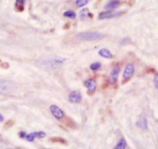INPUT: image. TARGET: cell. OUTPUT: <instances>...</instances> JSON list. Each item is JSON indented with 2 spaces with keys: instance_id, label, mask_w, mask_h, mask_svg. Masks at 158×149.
Wrapping results in <instances>:
<instances>
[{
  "instance_id": "obj_1",
  "label": "cell",
  "mask_w": 158,
  "mask_h": 149,
  "mask_svg": "<svg viewBox=\"0 0 158 149\" xmlns=\"http://www.w3.org/2000/svg\"><path fill=\"white\" fill-rule=\"evenodd\" d=\"M104 38V35L98 32H83L76 36V39L79 41H96Z\"/></svg>"
},
{
  "instance_id": "obj_2",
  "label": "cell",
  "mask_w": 158,
  "mask_h": 149,
  "mask_svg": "<svg viewBox=\"0 0 158 149\" xmlns=\"http://www.w3.org/2000/svg\"><path fill=\"white\" fill-rule=\"evenodd\" d=\"M17 84L11 80L0 79V94H9L14 91Z\"/></svg>"
},
{
  "instance_id": "obj_3",
  "label": "cell",
  "mask_w": 158,
  "mask_h": 149,
  "mask_svg": "<svg viewBox=\"0 0 158 149\" xmlns=\"http://www.w3.org/2000/svg\"><path fill=\"white\" fill-rule=\"evenodd\" d=\"M135 68L134 66L132 63H129L127 64L125 67V70L123 71V83H126L129 80L131 77H132L133 74H134Z\"/></svg>"
},
{
  "instance_id": "obj_4",
  "label": "cell",
  "mask_w": 158,
  "mask_h": 149,
  "mask_svg": "<svg viewBox=\"0 0 158 149\" xmlns=\"http://www.w3.org/2000/svg\"><path fill=\"white\" fill-rule=\"evenodd\" d=\"M123 14V12H113V11H107L102 12L99 16V19H114L119 17Z\"/></svg>"
},
{
  "instance_id": "obj_5",
  "label": "cell",
  "mask_w": 158,
  "mask_h": 149,
  "mask_svg": "<svg viewBox=\"0 0 158 149\" xmlns=\"http://www.w3.org/2000/svg\"><path fill=\"white\" fill-rule=\"evenodd\" d=\"M50 112L53 114V116L54 118H57V120H61L65 117V113L61 110L59 107H57V105H51L50 107Z\"/></svg>"
},
{
  "instance_id": "obj_6",
  "label": "cell",
  "mask_w": 158,
  "mask_h": 149,
  "mask_svg": "<svg viewBox=\"0 0 158 149\" xmlns=\"http://www.w3.org/2000/svg\"><path fill=\"white\" fill-rule=\"evenodd\" d=\"M120 68L119 66H116L113 67L109 75V82L112 84H116L119 77V74H120Z\"/></svg>"
},
{
  "instance_id": "obj_7",
  "label": "cell",
  "mask_w": 158,
  "mask_h": 149,
  "mask_svg": "<svg viewBox=\"0 0 158 149\" xmlns=\"http://www.w3.org/2000/svg\"><path fill=\"white\" fill-rule=\"evenodd\" d=\"M68 99L72 103L78 104L82 100V96H81V93L77 91V90H74L69 94L68 96Z\"/></svg>"
},
{
  "instance_id": "obj_8",
  "label": "cell",
  "mask_w": 158,
  "mask_h": 149,
  "mask_svg": "<svg viewBox=\"0 0 158 149\" xmlns=\"http://www.w3.org/2000/svg\"><path fill=\"white\" fill-rule=\"evenodd\" d=\"M85 86H87V88L91 93H94L96 90L97 88V83L96 81L93 79L87 80L85 82Z\"/></svg>"
},
{
  "instance_id": "obj_9",
  "label": "cell",
  "mask_w": 158,
  "mask_h": 149,
  "mask_svg": "<svg viewBox=\"0 0 158 149\" xmlns=\"http://www.w3.org/2000/svg\"><path fill=\"white\" fill-rule=\"evenodd\" d=\"M137 125L138 127H140V128L144 129V130H147L148 125H147V120L146 118V117L144 115H141L140 117V119L137 122Z\"/></svg>"
},
{
  "instance_id": "obj_10",
  "label": "cell",
  "mask_w": 158,
  "mask_h": 149,
  "mask_svg": "<svg viewBox=\"0 0 158 149\" xmlns=\"http://www.w3.org/2000/svg\"><path fill=\"white\" fill-rule=\"evenodd\" d=\"M120 0H111L110 2H108L105 6V9L108 10H112V9H116L118 6H120Z\"/></svg>"
},
{
  "instance_id": "obj_11",
  "label": "cell",
  "mask_w": 158,
  "mask_h": 149,
  "mask_svg": "<svg viewBox=\"0 0 158 149\" xmlns=\"http://www.w3.org/2000/svg\"><path fill=\"white\" fill-rule=\"evenodd\" d=\"M99 54L103 58H105V59H112V54L108 49L106 48H103L101 49L99 52Z\"/></svg>"
},
{
  "instance_id": "obj_12",
  "label": "cell",
  "mask_w": 158,
  "mask_h": 149,
  "mask_svg": "<svg viewBox=\"0 0 158 149\" xmlns=\"http://www.w3.org/2000/svg\"><path fill=\"white\" fill-rule=\"evenodd\" d=\"M26 0H17L16 2V8L19 12L23 11L24 4H25Z\"/></svg>"
},
{
  "instance_id": "obj_13",
  "label": "cell",
  "mask_w": 158,
  "mask_h": 149,
  "mask_svg": "<svg viewBox=\"0 0 158 149\" xmlns=\"http://www.w3.org/2000/svg\"><path fill=\"white\" fill-rule=\"evenodd\" d=\"M127 146L126 141L124 138L120 139V142H118V144L116 145V146L115 147L114 149H125Z\"/></svg>"
},
{
  "instance_id": "obj_14",
  "label": "cell",
  "mask_w": 158,
  "mask_h": 149,
  "mask_svg": "<svg viewBox=\"0 0 158 149\" xmlns=\"http://www.w3.org/2000/svg\"><path fill=\"white\" fill-rule=\"evenodd\" d=\"M64 16L65 17H68V18L74 19L76 17V13L72 10H68V11H66L64 13Z\"/></svg>"
},
{
  "instance_id": "obj_15",
  "label": "cell",
  "mask_w": 158,
  "mask_h": 149,
  "mask_svg": "<svg viewBox=\"0 0 158 149\" xmlns=\"http://www.w3.org/2000/svg\"><path fill=\"white\" fill-rule=\"evenodd\" d=\"M80 16H81V19H85L86 18V17H88V16H90V13H89L88 9H82V10L80 12Z\"/></svg>"
},
{
  "instance_id": "obj_16",
  "label": "cell",
  "mask_w": 158,
  "mask_h": 149,
  "mask_svg": "<svg viewBox=\"0 0 158 149\" xmlns=\"http://www.w3.org/2000/svg\"><path fill=\"white\" fill-rule=\"evenodd\" d=\"M50 141L52 142H58L61 144H66V141L62 138H59V137H55V138H50Z\"/></svg>"
},
{
  "instance_id": "obj_17",
  "label": "cell",
  "mask_w": 158,
  "mask_h": 149,
  "mask_svg": "<svg viewBox=\"0 0 158 149\" xmlns=\"http://www.w3.org/2000/svg\"><path fill=\"white\" fill-rule=\"evenodd\" d=\"M88 2V0H76V5L78 7H82L85 6Z\"/></svg>"
},
{
  "instance_id": "obj_18",
  "label": "cell",
  "mask_w": 158,
  "mask_h": 149,
  "mask_svg": "<svg viewBox=\"0 0 158 149\" xmlns=\"http://www.w3.org/2000/svg\"><path fill=\"white\" fill-rule=\"evenodd\" d=\"M66 125L68 126V127L73 128V127H75V123H74V121L72 119L68 118V119L66 120Z\"/></svg>"
},
{
  "instance_id": "obj_19",
  "label": "cell",
  "mask_w": 158,
  "mask_h": 149,
  "mask_svg": "<svg viewBox=\"0 0 158 149\" xmlns=\"http://www.w3.org/2000/svg\"><path fill=\"white\" fill-rule=\"evenodd\" d=\"M90 68H91V70H99V69L101 68V63H97V62H96V63H92V64H91Z\"/></svg>"
},
{
  "instance_id": "obj_20",
  "label": "cell",
  "mask_w": 158,
  "mask_h": 149,
  "mask_svg": "<svg viewBox=\"0 0 158 149\" xmlns=\"http://www.w3.org/2000/svg\"><path fill=\"white\" fill-rule=\"evenodd\" d=\"M33 133H34L35 138H42L46 136V133L44 132V131H37V132H33Z\"/></svg>"
},
{
  "instance_id": "obj_21",
  "label": "cell",
  "mask_w": 158,
  "mask_h": 149,
  "mask_svg": "<svg viewBox=\"0 0 158 149\" xmlns=\"http://www.w3.org/2000/svg\"><path fill=\"white\" fill-rule=\"evenodd\" d=\"M26 138L28 142H33V140L36 138L35 135H34V133L33 132V133H30V134H28L27 135H26Z\"/></svg>"
},
{
  "instance_id": "obj_22",
  "label": "cell",
  "mask_w": 158,
  "mask_h": 149,
  "mask_svg": "<svg viewBox=\"0 0 158 149\" xmlns=\"http://www.w3.org/2000/svg\"><path fill=\"white\" fill-rule=\"evenodd\" d=\"M130 42H131V39H129V38H128V37H126V38H124V39L121 41V44L123 45L129 44Z\"/></svg>"
},
{
  "instance_id": "obj_23",
  "label": "cell",
  "mask_w": 158,
  "mask_h": 149,
  "mask_svg": "<svg viewBox=\"0 0 158 149\" xmlns=\"http://www.w3.org/2000/svg\"><path fill=\"white\" fill-rule=\"evenodd\" d=\"M154 84H155V86H156V88L158 89V74H156V75H155V77H154Z\"/></svg>"
},
{
  "instance_id": "obj_24",
  "label": "cell",
  "mask_w": 158,
  "mask_h": 149,
  "mask_svg": "<svg viewBox=\"0 0 158 149\" xmlns=\"http://www.w3.org/2000/svg\"><path fill=\"white\" fill-rule=\"evenodd\" d=\"M26 135H27V134H26V133L25 132V131H21V132H20V138H26Z\"/></svg>"
},
{
  "instance_id": "obj_25",
  "label": "cell",
  "mask_w": 158,
  "mask_h": 149,
  "mask_svg": "<svg viewBox=\"0 0 158 149\" xmlns=\"http://www.w3.org/2000/svg\"><path fill=\"white\" fill-rule=\"evenodd\" d=\"M4 121V118H3V116H2V114H0V122H2Z\"/></svg>"
}]
</instances>
